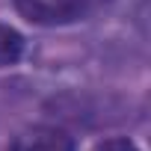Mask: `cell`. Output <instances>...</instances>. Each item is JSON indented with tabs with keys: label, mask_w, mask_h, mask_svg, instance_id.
I'll return each instance as SVG.
<instances>
[{
	"label": "cell",
	"mask_w": 151,
	"mask_h": 151,
	"mask_svg": "<svg viewBox=\"0 0 151 151\" xmlns=\"http://www.w3.org/2000/svg\"><path fill=\"white\" fill-rule=\"evenodd\" d=\"M12 151H74V142L56 127H33L15 139Z\"/></svg>",
	"instance_id": "7a4b0ae2"
},
{
	"label": "cell",
	"mask_w": 151,
	"mask_h": 151,
	"mask_svg": "<svg viewBox=\"0 0 151 151\" xmlns=\"http://www.w3.org/2000/svg\"><path fill=\"white\" fill-rule=\"evenodd\" d=\"M95 151H139L130 139H122V136H116V139H104L101 145H95Z\"/></svg>",
	"instance_id": "277c9868"
},
{
	"label": "cell",
	"mask_w": 151,
	"mask_h": 151,
	"mask_svg": "<svg viewBox=\"0 0 151 151\" xmlns=\"http://www.w3.org/2000/svg\"><path fill=\"white\" fill-rule=\"evenodd\" d=\"M107 0H15L18 12L42 27H56V24H71L89 18L92 12H98Z\"/></svg>",
	"instance_id": "6da1fadb"
},
{
	"label": "cell",
	"mask_w": 151,
	"mask_h": 151,
	"mask_svg": "<svg viewBox=\"0 0 151 151\" xmlns=\"http://www.w3.org/2000/svg\"><path fill=\"white\" fill-rule=\"evenodd\" d=\"M21 50H24L21 33L12 30V27H3V24H0V68L15 65V62L21 59Z\"/></svg>",
	"instance_id": "3957f363"
}]
</instances>
